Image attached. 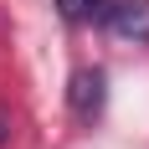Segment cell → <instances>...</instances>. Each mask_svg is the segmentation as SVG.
<instances>
[{
  "label": "cell",
  "instance_id": "277c9868",
  "mask_svg": "<svg viewBox=\"0 0 149 149\" xmlns=\"http://www.w3.org/2000/svg\"><path fill=\"white\" fill-rule=\"evenodd\" d=\"M10 123H15V118H10V108L0 103V144H5V139H10Z\"/></svg>",
  "mask_w": 149,
  "mask_h": 149
},
{
  "label": "cell",
  "instance_id": "6da1fadb",
  "mask_svg": "<svg viewBox=\"0 0 149 149\" xmlns=\"http://www.w3.org/2000/svg\"><path fill=\"white\" fill-rule=\"evenodd\" d=\"M103 82L108 77L98 72V67H77L72 72V82H67V108H72L77 123H93L103 113Z\"/></svg>",
  "mask_w": 149,
  "mask_h": 149
},
{
  "label": "cell",
  "instance_id": "3957f363",
  "mask_svg": "<svg viewBox=\"0 0 149 149\" xmlns=\"http://www.w3.org/2000/svg\"><path fill=\"white\" fill-rule=\"evenodd\" d=\"M108 5H113V0H57V10L67 15V21H93V15H108Z\"/></svg>",
  "mask_w": 149,
  "mask_h": 149
},
{
  "label": "cell",
  "instance_id": "7a4b0ae2",
  "mask_svg": "<svg viewBox=\"0 0 149 149\" xmlns=\"http://www.w3.org/2000/svg\"><path fill=\"white\" fill-rule=\"evenodd\" d=\"M108 26L123 41H149V0H113L108 5Z\"/></svg>",
  "mask_w": 149,
  "mask_h": 149
}]
</instances>
